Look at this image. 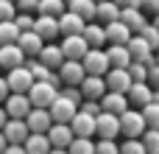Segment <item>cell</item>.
<instances>
[{
	"mask_svg": "<svg viewBox=\"0 0 159 154\" xmlns=\"http://www.w3.org/2000/svg\"><path fill=\"white\" fill-rule=\"evenodd\" d=\"M11 3H17V0H11Z\"/></svg>",
	"mask_w": 159,
	"mask_h": 154,
	"instance_id": "54",
	"label": "cell"
},
{
	"mask_svg": "<svg viewBox=\"0 0 159 154\" xmlns=\"http://www.w3.org/2000/svg\"><path fill=\"white\" fill-rule=\"evenodd\" d=\"M56 73H59V79H61V84H64V87H81V81L87 79V73H84L81 62H64Z\"/></svg>",
	"mask_w": 159,
	"mask_h": 154,
	"instance_id": "11",
	"label": "cell"
},
{
	"mask_svg": "<svg viewBox=\"0 0 159 154\" xmlns=\"http://www.w3.org/2000/svg\"><path fill=\"white\" fill-rule=\"evenodd\" d=\"M59 93H61L67 101H73L75 107H81V101H84V95H81V90H78V87H64V90H59Z\"/></svg>",
	"mask_w": 159,
	"mask_h": 154,
	"instance_id": "41",
	"label": "cell"
},
{
	"mask_svg": "<svg viewBox=\"0 0 159 154\" xmlns=\"http://www.w3.org/2000/svg\"><path fill=\"white\" fill-rule=\"evenodd\" d=\"M17 17V6L11 0H0V22H14Z\"/></svg>",
	"mask_w": 159,
	"mask_h": 154,
	"instance_id": "37",
	"label": "cell"
},
{
	"mask_svg": "<svg viewBox=\"0 0 159 154\" xmlns=\"http://www.w3.org/2000/svg\"><path fill=\"white\" fill-rule=\"evenodd\" d=\"M101 112H109V115H123V112H129V98L126 95H117V93H106L103 98H101Z\"/></svg>",
	"mask_w": 159,
	"mask_h": 154,
	"instance_id": "22",
	"label": "cell"
},
{
	"mask_svg": "<svg viewBox=\"0 0 159 154\" xmlns=\"http://www.w3.org/2000/svg\"><path fill=\"white\" fill-rule=\"evenodd\" d=\"M48 140H50V146H53V149L67 152V149H70V143L75 140V135H73V129H70V126H64V123H53V126H50V132H48Z\"/></svg>",
	"mask_w": 159,
	"mask_h": 154,
	"instance_id": "15",
	"label": "cell"
},
{
	"mask_svg": "<svg viewBox=\"0 0 159 154\" xmlns=\"http://www.w3.org/2000/svg\"><path fill=\"white\" fill-rule=\"evenodd\" d=\"M6 123H8V115H6V109H3V107H0V132H3V129H6Z\"/></svg>",
	"mask_w": 159,
	"mask_h": 154,
	"instance_id": "48",
	"label": "cell"
},
{
	"mask_svg": "<svg viewBox=\"0 0 159 154\" xmlns=\"http://www.w3.org/2000/svg\"><path fill=\"white\" fill-rule=\"evenodd\" d=\"M148 22H151V25H157V31H159V14L154 17V20H148Z\"/></svg>",
	"mask_w": 159,
	"mask_h": 154,
	"instance_id": "50",
	"label": "cell"
},
{
	"mask_svg": "<svg viewBox=\"0 0 159 154\" xmlns=\"http://www.w3.org/2000/svg\"><path fill=\"white\" fill-rule=\"evenodd\" d=\"M120 154H148L143 140H123L120 143Z\"/></svg>",
	"mask_w": 159,
	"mask_h": 154,
	"instance_id": "38",
	"label": "cell"
},
{
	"mask_svg": "<svg viewBox=\"0 0 159 154\" xmlns=\"http://www.w3.org/2000/svg\"><path fill=\"white\" fill-rule=\"evenodd\" d=\"M67 154H95V143L87 140V137H75V140L70 143Z\"/></svg>",
	"mask_w": 159,
	"mask_h": 154,
	"instance_id": "34",
	"label": "cell"
},
{
	"mask_svg": "<svg viewBox=\"0 0 159 154\" xmlns=\"http://www.w3.org/2000/svg\"><path fill=\"white\" fill-rule=\"evenodd\" d=\"M120 22H123L131 34H140V31L148 25V17H145L140 8H120Z\"/></svg>",
	"mask_w": 159,
	"mask_h": 154,
	"instance_id": "19",
	"label": "cell"
},
{
	"mask_svg": "<svg viewBox=\"0 0 159 154\" xmlns=\"http://www.w3.org/2000/svg\"><path fill=\"white\" fill-rule=\"evenodd\" d=\"M3 154H28V152H25L22 146H8V149H6Z\"/></svg>",
	"mask_w": 159,
	"mask_h": 154,
	"instance_id": "47",
	"label": "cell"
},
{
	"mask_svg": "<svg viewBox=\"0 0 159 154\" xmlns=\"http://www.w3.org/2000/svg\"><path fill=\"white\" fill-rule=\"evenodd\" d=\"M22 65H25V53H22L17 45H3V48H0V67L17 70V67H22Z\"/></svg>",
	"mask_w": 159,
	"mask_h": 154,
	"instance_id": "23",
	"label": "cell"
},
{
	"mask_svg": "<svg viewBox=\"0 0 159 154\" xmlns=\"http://www.w3.org/2000/svg\"><path fill=\"white\" fill-rule=\"evenodd\" d=\"M78 90H81L84 101H98V104H101V98L106 95V81H103V79H95V76H87Z\"/></svg>",
	"mask_w": 159,
	"mask_h": 154,
	"instance_id": "16",
	"label": "cell"
},
{
	"mask_svg": "<svg viewBox=\"0 0 159 154\" xmlns=\"http://www.w3.org/2000/svg\"><path fill=\"white\" fill-rule=\"evenodd\" d=\"M103 81H106V93H117V95H126L131 90V84H134L129 70H109L103 76Z\"/></svg>",
	"mask_w": 159,
	"mask_h": 154,
	"instance_id": "10",
	"label": "cell"
},
{
	"mask_svg": "<svg viewBox=\"0 0 159 154\" xmlns=\"http://www.w3.org/2000/svg\"><path fill=\"white\" fill-rule=\"evenodd\" d=\"M84 28H87V22H84L78 14H73V11H64V14L59 17V31H61L64 36H81Z\"/></svg>",
	"mask_w": 159,
	"mask_h": 154,
	"instance_id": "17",
	"label": "cell"
},
{
	"mask_svg": "<svg viewBox=\"0 0 159 154\" xmlns=\"http://www.w3.org/2000/svg\"><path fill=\"white\" fill-rule=\"evenodd\" d=\"M59 48H61V53H64V62H81V59L89 53L84 36H64V42H61Z\"/></svg>",
	"mask_w": 159,
	"mask_h": 154,
	"instance_id": "8",
	"label": "cell"
},
{
	"mask_svg": "<svg viewBox=\"0 0 159 154\" xmlns=\"http://www.w3.org/2000/svg\"><path fill=\"white\" fill-rule=\"evenodd\" d=\"M103 31H106V42H112V45H129V39L134 36L120 20L112 22V25H103Z\"/></svg>",
	"mask_w": 159,
	"mask_h": 154,
	"instance_id": "28",
	"label": "cell"
},
{
	"mask_svg": "<svg viewBox=\"0 0 159 154\" xmlns=\"http://www.w3.org/2000/svg\"><path fill=\"white\" fill-rule=\"evenodd\" d=\"M95 154H120V146L115 140H98L95 143Z\"/></svg>",
	"mask_w": 159,
	"mask_h": 154,
	"instance_id": "39",
	"label": "cell"
},
{
	"mask_svg": "<svg viewBox=\"0 0 159 154\" xmlns=\"http://www.w3.org/2000/svg\"><path fill=\"white\" fill-rule=\"evenodd\" d=\"M3 137H6L8 146H25V140L31 137V132H28L25 121H8L6 129H3Z\"/></svg>",
	"mask_w": 159,
	"mask_h": 154,
	"instance_id": "14",
	"label": "cell"
},
{
	"mask_svg": "<svg viewBox=\"0 0 159 154\" xmlns=\"http://www.w3.org/2000/svg\"><path fill=\"white\" fill-rule=\"evenodd\" d=\"M126 98H129V109H145L151 101H154V90L148 87V84H131V90L126 93Z\"/></svg>",
	"mask_w": 159,
	"mask_h": 154,
	"instance_id": "12",
	"label": "cell"
},
{
	"mask_svg": "<svg viewBox=\"0 0 159 154\" xmlns=\"http://www.w3.org/2000/svg\"><path fill=\"white\" fill-rule=\"evenodd\" d=\"M120 135L126 140H140L145 135V121L137 109H129V112L120 115Z\"/></svg>",
	"mask_w": 159,
	"mask_h": 154,
	"instance_id": "2",
	"label": "cell"
},
{
	"mask_svg": "<svg viewBox=\"0 0 159 154\" xmlns=\"http://www.w3.org/2000/svg\"><path fill=\"white\" fill-rule=\"evenodd\" d=\"M129 53H131V62H140V65H157V59H154V51L148 48V42L143 39V36H131L129 39Z\"/></svg>",
	"mask_w": 159,
	"mask_h": 154,
	"instance_id": "9",
	"label": "cell"
},
{
	"mask_svg": "<svg viewBox=\"0 0 159 154\" xmlns=\"http://www.w3.org/2000/svg\"><path fill=\"white\" fill-rule=\"evenodd\" d=\"M106 59H109V67L112 70H129V65H131V53H129L126 45L106 48Z\"/></svg>",
	"mask_w": 159,
	"mask_h": 154,
	"instance_id": "21",
	"label": "cell"
},
{
	"mask_svg": "<svg viewBox=\"0 0 159 154\" xmlns=\"http://www.w3.org/2000/svg\"><path fill=\"white\" fill-rule=\"evenodd\" d=\"M95 20H98L101 25H112V22L120 20V8H117L112 0H101L98 8H95Z\"/></svg>",
	"mask_w": 159,
	"mask_h": 154,
	"instance_id": "27",
	"label": "cell"
},
{
	"mask_svg": "<svg viewBox=\"0 0 159 154\" xmlns=\"http://www.w3.org/2000/svg\"><path fill=\"white\" fill-rule=\"evenodd\" d=\"M3 109H6V115H8V121H25L28 115H31V101H28V95H8L6 98V104H3Z\"/></svg>",
	"mask_w": 159,
	"mask_h": 154,
	"instance_id": "5",
	"label": "cell"
},
{
	"mask_svg": "<svg viewBox=\"0 0 159 154\" xmlns=\"http://www.w3.org/2000/svg\"><path fill=\"white\" fill-rule=\"evenodd\" d=\"M6 84H8V93H14V95H28L31 87H34V76H31V70L22 65V67H17V70H8Z\"/></svg>",
	"mask_w": 159,
	"mask_h": 154,
	"instance_id": "3",
	"label": "cell"
},
{
	"mask_svg": "<svg viewBox=\"0 0 159 154\" xmlns=\"http://www.w3.org/2000/svg\"><path fill=\"white\" fill-rule=\"evenodd\" d=\"M56 98H59V90L53 84H45V81H34V87L28 93V101L34 109H50Z\"/></svg>",
	"mask_w": 159,
	"mask_h": 154,
	"instance_id": "1",
	"label": "cell"
},
{
	"mask_svg": "<svg viewBox=\"0 0 159 154\" xmlns=\"http://www.w3.org/2000/svg\"><path fill=\"white\" fill-rule=\"evenodd\" d=\"M50 112V118H53V123H64V126H70V121L78 115V107L73 104V101H67L61 93H59V98L53 101V107L48 109Z\"/></svg>",
	"mask_w": 159,
	"mask_h": 154,
	"instance_id": "6",
	"label": "cell"
},
{
	"mask_svg": "<svg viewBox=\"0 0 159 154\" xmlns=\"http://www.w3.org/2000/svg\"><path fill=\"white\" fill-rule=\"evenodd\" d=\"M50 154H67V152H61V149H50Z\"/></svg>",
	"mask_w": 159,
	"mask_h": 154,
	"instance_id": "52",
	"label": "cell"
},
{
	"mask_svg": "<svg viewBox=\"0 0 159 154\" xmlns=\"http://www.w3.org/2000/svg\"><path fill=\"white\" fill-rule=\"evenodd\" d=\"M14 6L20 8V14H31V11H36V6H39V0H17Z\"/></svg>",
	"mask_w": 159,
	"mask_h": 154,
	"instance_id": "44",
	"label": "cell"
},
{
	"mask_svg": "<svg viewBox=\"0 0 159 154\" xmlns=\"http://www.w3.org/2000/svg\"><path fill=\"white\" fill-rule=\"evenodd\" d=\"M134 36H143V39L148 42V48H151V51H159V31H157V25H151V22H148V25H145L140 34H134Z\"/></svg>",
	"mask_w": 159,
	"mask_h": 154,
	"instance_id": "35",
	"label": "cell"
},
{
	"mask_svg": "<svg viewBox=\"0 0 159 154\" xmlns=\"http://www.w3.org/2000/svg\"><path fill=\"white\" fill-rule=\"evenodd\" d=\"M140 140H143V146H145V152H148V154H159V132L145 129V135H143Z\"/></svg>",
	"mask_w": 159,
	"mask_h": 154,
	"instance_id": "36",
	"label": "cell"
},
{
	"mask_svg": "<svg viewBox=\"0 0 159 154\" xmlns=\"http://www.w3.org/2000/svg\"><path fill=\"white\" fill-rule=\"evenodd\" d=\"M92 3H101V0H92Z\"/></svg>",
	"mask_w": 159,
	"mask_h": 154,
	"instance_id": "53",
	"label": "cell"
},
{
	"mask_svg": "<svg viewBox=\"0 0 159 154\" xmlns=\"http://www.w3.org/2000/svg\"><path fill=\"white\" fill-rule=\"evenodd\" d=\"M28 154H50V140H48V135H31L28 140H25V146H22Z\"/></svg>",
	"mask_w": 159,
	"mask_h": 154,
	"instance_id": "30",
	"label": "cell"
},
{
	"mask_svg": "<svg viewBox=\"0 0 159 154\" xmlns=\"http://www.w3.org/2000/svg\"><path fill=\"white\" fill-rule=\"evenodd\" d=\"M11 93H8V84H6V79H0V104H6V98H8Z\"/></svg>",
	"mask_w": 159,
	"mask_h": 154,
	"instance_id": "46",
	"label": "cell"
},
{
	"mask_svg": "<svg viewBox=\"0 0 159 154\" xmlns=\"http://www.w3.org/2000/svg\"><path fill=\"white\" fill-rule=\"evenodd\" d=\"M20 39V28L14 22H0V48L3 45H17Z\"/></svg>",
	"mask_w": 159,
	"mask_h": 154,
	"instance_id": "31",
	"label": "cell"
},
{
	"mask_svg": "<svg viewBox=\"0 0 159 154\" xmlns=\"http://www.w3.org/2000/svg\"><path fill=\"white\" fill-rule=\"evenodd\" d=\"M151 104H157V107H159V93H154V101H151Z\"/></svg>",
	"mask_w": 159,
	"mask_h": 154,
	"instance_id": "51",
	"label": "cell"
},
{
	"mask_svg": "<svg viewBox=\"0 0 159 154\" xmlns=\"http://www.w3.org/2000/svg\"><path fill=\"white\" fill-rule=\"evenodd\" d=\"M81 36H84V42H87L89 51H103V45H106V31H103V25H98V22H89Z\"/></svg>",
	"mask_w": 159,
	"mask_h": 154,
	"instance_id": "24",
	"label": "cell"
},
{
	"mask_svg": "<svg viewBox=\"0 0 159 154\" xmlns=\"http://www.w3.org/2000/svg\"><path fill=\"white\" fill-rule=\"evenodd\" d=\"M148 87L154 93H159V65H151L148 67Z\"/></svg>",
	"mask_w": 159,
	"mask_h": 154,
	"instance_id": "43",
	"label": "cell"
},
{
	"mask_svg": "<svg viewBox=\"0 0 159 154\" xmlns=\"http://www.w3.org/2000/svg\"><path fill=\"white\" fill-rule=\"evenodd\" d=\"M140 115H143V121H145V129L159 132V107L157 104H148L145 109H140Z\"/></svg>",
	"mask_w": 159,
	"mask_h": 154,
	"instance_id": "32",
	"label": "cell"
},
{
	"mask_svg": "<svg viewBox=\"0 0 159 154\" xmlns=\"http://www.w3.org/2000/svg\"><path fill=\"white\" fill-rule=\"evenodd\" d=\"M6 149H8V143H6V137H3V132H0V154L6 152Z\"/></svg>",
	"mask_w": 159,
	"mask_h": 154,
	"instance_id": "49",
	"label": "cell"
},
{
	"mask_svg": "<svg viewBox=\"0 0 159 154\" xmlns=\"http://www.w3.org/2000/svg\"><path fill=\"white\" fill-rule=\"evenodd\" d=\"M81 67L87 76H95V79H103L112 67H109V59H106V51H89L84 59H81Z\"/></svg>",
	"mask_w": 159,
	"mask_h": 154,
	"instance_id": "4",
	"label": "cell"
},
{
	"mask_svg": "<svg viewBox=\"0 0 159 154\" xmlns=\"http://www.w3.org/2000/svg\"><path fill=\"white\" fill-rule=\"evenodd\" d=\"M129 76H131L134 84H148V65L131 62V65H129Z\"/></svg>",
	"mask_w": 159,
	"mask_h": 154,
	"instance_id": "33",
	"label": "cell"
},
{
	"mask_svg": "<svg viewBox=\"0 0 159 154\" xmlns=\"http://www.w3.org/2000/svg\"><path fill=\"white\" fill-rule=\"evenodd\" d=\"M34 34L42 39V42H50V39H56L61 31H59V20H53V17H39V20H34Z\"/></svg>",
	"mask_w": 159,
	"mask_h": 154,
	"instance_id": "20",
	"label": "cell"
},
{
	"mask_svg": "<svg viewBox=\"0 0 159 154\" xmlns=\"http://www.w3.org/2000/svg\"><path fill=\"white\" fill-rule=\"evenodd\" d=\"M14 25L20 28V34L34 31V20H31V14H17V17H14Z\"/></svg>",
	"mask_w": 159,
	"mask_h": 154,
	"instance_id": "40",
	"label": "cell"
},
{
	"mask_svg": "<svg viewBox=\"0 0 159 154\" xmlns=\"http://www.w3.org/2000/svg\"><path fill=\"white\" fill-rule=\"evenodd\" d=\"M84 115H92V118H98L101 115V104L98 101H81V107H78Z\"/></svg>",
	"mask_w": 159,
	"mask_h": 154,
	"instance_id": "42",
	"label": "cell"
},
{
	"mask_svg": "<svg viewBox=\"0 0 159 154\" xmlns=\"http://www.w3.org/2000/svg\"><path fill=\"white\" fill-rule=\"evenodd\" d=\"M25 126L31 135H48L50 126H53V118L48 109H31V115L25 118Z\"/></svg>",
	"mask_w": 159,
	"mask_h": 154,
	"instance_id": "13",
	"label": "cell"
},
{
	"mask_svg": "<svg viewBox=\"0 0 159 154\" xmlns=\"http://www.w3.org/2000/svg\"><path fill=\"white\" fill-rule=\"evenodd\" d=\"M17 48L25 53V59H39V53H42V48H45V42L34 34V31H28V34H20V39H17Z\"/></svg>",
	"mask_w": 159,
	"mask_h": 154,
	"instance_id": "18",
	"label": "cell"
},
{
	"mask_svg": "<svg viewBox=\"0 0 159 154\" xmlns=\"http://www.w3.org/2000/svg\"><path fill=\"white\" fill-rule=\"evenodd\" d=\"M70 129H73L75 137H87V140H89V137L95 135V118H92V115H84V112L78 109V115L70 121Z\"/></svg>",
	"mask_w": 159,
	"mask_h": 154,
	"instance_id": "26",
	"label": "cell"
},
{
	"mask_svg": "<svg viewBox=\"0 0 159 154\" xmlns=\"http://www.w3.org/2000/svg\"><path fill=\"white\" fill-rule=\"evenodd\" d=\"M36 62H39V65H45L48 70H53V73H56V70L64 65V53H61V48H59V45H45Z\"/></svg>",
	"mask_w": 159,
	"mask_h": 154,
	"instance_id": "25",
	"label": "cell"
},
{
	"mask_svg": "<svg viewBox=\"0 0 159 154\" xmlns=\"http://www.w3.org/2000/svg\"><path fill=\"white\" fill-rule=\"evenodd\" d=\"M36 11H39V17H53V20H59V17L67 11V6H64V0H39Z\"/></svg>",
	"mask_w": 159,
	"mask_h": 154,
	"instance_id": "29",
	"label": "cell"
},
{
	"mask_svg": "<svg viewBox=\"0 0 159 154\" xmlns=\"http://www.w3.org/2000/svg\"><path fill=\"white\" fill-rule=\"evenodd\" d=\"M95 135L101 140H115L120 135V118L117 115H109V112H101L95 118Z\"/></svg>",
	"mask_w": 159,
	"mask_h": 154,
	"instance_id": "7",
	"label": "cell"
},
{
	"mask_svg": "<svg viewBox=\"0 0 159 154\" xmlns=\"http://www.w3.org/2000/svg\"><path fill=\"white\" fill-rule=\"evenodd\" d=\"M117 8H140V0H112Z\"/></svg>",
	"mask_w": 159,
	"mask_h": 154,
	"instance_id": "45",
	"label": "cell"
}]
</instances>
